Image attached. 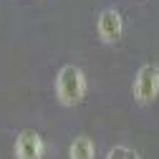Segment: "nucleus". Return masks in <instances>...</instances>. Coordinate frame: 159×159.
<instances>
[{
	"label": "nucleus",
	"instance_id": "obj_4",
	"mask_svg": "<svg viewBox=\"0 0 159 159\" xmlns=\"http://www.w3.org/2000/svg\"><path fill=\"white\" fill-rule=\"evenodd\" d=\"M43 149H46V144H43V136L38 131L25 129L15 139V157L18 159H41Z\"/></svg>",
	"mask_w": 159,
	"mask_h": 159
},
{
	"label": "nucleus",
	"instance_id": "obj_5",
	"mask_svg": "<svg viewBox=\"0 0 159 159\" xmlns=\"http://www.w3.org/2000/svg\"><path fill=\"white\" fill-rule=\"evenodd\" d=\"M68 157L71 159H96V144L89 136H76L71 147H68Z\"/></svg>",
	"mask_w": 159,
	"mask_h": 159
},
{
	"label": "nucleus",
	"instance_id": "obj_6",
	"mask_svg": "<svg viewBox=\"0 0 159 159\" xmlns=\"http://www.w3.org/2000/svg\"><path fill=\"white\" fill-rule=\"evenodd\" d=\"M106 159H142V157H139L136 149H131V147H126V144H116V147L109 149Z\"/></svg>",
	"mask_w": 159,
	"mask_h": 159
},
{
	"label": "nucleus",
	"instance_id": "obj_2",
	"mask_svg": "<svg viewBox=\"0 0 159 159\" xmlns=\"http://www.w3.org/2000/svg\"><path fill=\"white\" fill-rule=\"evenodd\" d=\"M134 98L142 106H149L157 101L159 96V66L154 63H144L142 68L136 71V78H134Z\"/></svg>",
	"mask_w": 159,
	"mask_h": 159
},
{
	"label": "nucleus",
	"instance_id": "obj_3",
	"mask_svg": "<svg viewBox=\"0 0 159 159\" xmlns=\"http://www.w3.org/2000/svg\"><path fill=\"white\" fill-rule=\"evenodd\" d=\"M96 33H98V38H101V43H106V46L116 43L119 38H121V33H124V18H121V13L114 10V8L101 10V13H98V20H96Z\"/></svg>",
	"mask_w": 159,
	"mask_h": 159
},
{
	"label": "nucleus",
	"instance_id": "obj_1",
	"mask_svg": "<svg viewBox=\"0 0 159 159\" xmlns=\"http://www.w3.org/2000/svg\"><path fill=\"white\" fill-rule=\"evenodd\" d=\"M86 73L78 66H63L56 76V96L63 106H76L86 96Z\"/></svg>",
	"mask_w": 159,
	"mask_h": 159
}]
</instances>
